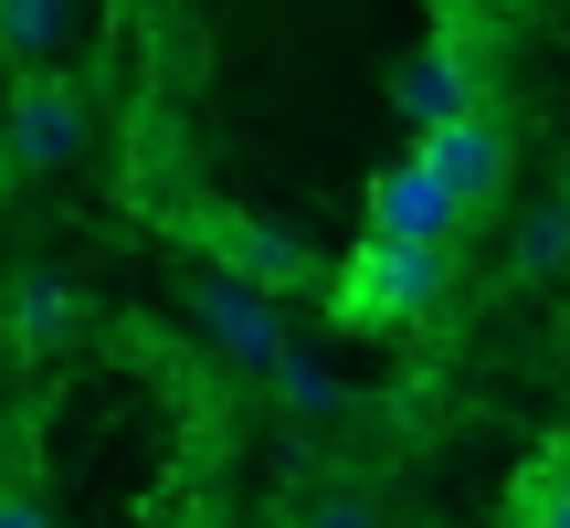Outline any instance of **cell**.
Returning <instances> with one entry per match:
<instances>
[{
  "instance_id": "6da1fadb",
  "label": "cell",
  "mask_w": 570,
  "mask_h": 528,
  "mask_svg": "<svg viewBox=\"0 0 570 528\" xmlns=\"http://www.w3.org/2000/svg\"><path fill=\"white\" fill-rule=\"evenodd\" d=\"M454 296V254L444 244H370L327 275V306H338V327H360V339H391V327H423L433 306Z\"/></svg>"
},
{
  "instance_id": "7a4b0ae2",
  "label": "cell",
  "mask_w": 570,
  "mask_h": 528,
  "mask_svg": "<svg viewBox=\"0 0 570 528\" xmlns=\"http://www.w3.org/2000/svg\"><path fill=\"white\" fill-rule=\"evenodd\" d=\"M190 317H202V339L223 349L233 370H275L296 360V339H285V296H265V285L244 275H190Z\"/></svg>"
},
{
  "instance_id": "3957f363",
  "label": "cell",
  "mask_w": 570,
  "mask_h": 528,
  "mask_svg": "<svg viewBox=\"0 0 570 528\" xmlns=\"http://www.w3.org/2000/svg\"><path fill=\"white\" fill-rule=\"evenodd\" d=\"M85 138H96V117H85V96L63 75H21L11 85V106H0L11 169H63V159H85Z\"/></svg>"
},
{
  "instance_id": "277c9868",
  "label": "cell",
  "mask_w": 570,
  "mask_h": 528,
  "mask_svg": "<svg viewBox=\"0 0 570 528\" xmlns=\"http://www.w3.org/2000/svg\"><path fill=\"white\" fill-rule=\"evenodd\" d=\"M202 244H212V275H244V285H265V296H296V285L317 275V254L285 223H265V212H202Z\"/></svg>"
},
{
  "instance_id": "5b68a950",
  "label": "cell",
  "mask_w": 570,
  "mask_h": 528,
  "mask_svg": "<svg viewBox=\"0 0 570 528\" xmlns=\"http://www.w3.org/2000/svg\"><path fill=\"white\" fill-rule=\"evenodd\" d=\"M454 233H465V202L402 148V159L370 180V244H444L454 254Z\"/></svg>"
},
{
  "instance_id": "8992f818",
  "label": "cell",
  "mask_w": 570,
  "mask_h": 528,
  "mask_svg": "<svg viewBox=\"0 0 570 528\" xmlns=\"http://www.w3.org/2000/svg\"><path fill=\"white\" fill-rule=\"evenodd\" d=\"M391 106H402V127L412 138H444L454 117H475V63H465V42H423V53L391 75Z\"/></svg>"
},
{
  "instance_id": "52a82bcc",
  "label": "cell",
  "mask_w": 570,
  "mask_h": 528,
  "mask_svg": "<svg viewBox=\"0 0 570 528\" xmlns=\"http://www.w3.org/2000/svg\"><path fill=\"white\" fill-rule=\"evenodd\" d=\"M412 159H423V169H433V180H444L465 212H487L497 190H508V127H497L487 106H475V117H454L444 138H423Z\"/></svg>"
},
{
  "instance_id": "ba28073f",
  "label": "cell",
  "mask_w": 570,
  "mask_h": 528,
  "mask_svg": "<svg viewBox=\"0 0 570 528\" xmlns=\"http://www.w3.org/2000/svg\"><path fill=\"white\" fill-rule=\"evenodd\" d=\"M11 339H21V349H75V339H85V285L21 275V285H11Z\"/></svg>"
},
{
  "instance_id": "9c48e42d",
  "label": "cell",
  "mask_w": 570,
  "mask_h": 528,
  "mask_svg": "<svg viewBox=\"0 0 570 528\" xmlns=\"http://www.w3.org/2000/svg\"><path fill=\"white\" fill-rule=\"evenodd\" d=\"M63 21H75V0H0V53H11L21 75H42V53L63 42Z\"/></svg>"
},
{
  "instance_id": "30bf717a",
  "label": "cell",
  "mask_w": 570,
  "mask_h": 528,
  "mask_svg": "<svg viewBox=\"0 0 570 528\" xmlns=\"http://www.w3.org/2000/svg\"><path fill=\"white\" fill-rule=\"evenodd\" d=\"M518 528H570V444H550L518 476Z\"/></svg>"
},
{
  "instance_id": "8fae6325",
  "label": "cell",
  "mask_w": 570,
  "mask_h": 528,
  "mask_svg": "<svg viewBox=\"0 0 570 528\" xmlns=\"http://www.w3.org/2000/svg\"><path fill=\"white\" fill-rule=\"evenodd\" d=\"M275 402L296 412V423H327V412H338L348 391H338V370H327V360H306V349H296V360L275 370Z\"/></svg>"
},
{
  "instance_id": "7c38bea8",
  "label": "cell",
  "mask_w": 570,
  "mask_h": 528,
  "mask_svg": "<svg viewBox=\"0 0 570 528\" xmlns=\"http://www.w3.org/2000/svg\"><path fill=\"white\" fill-rule=\"evenodd\" d=\"M560 264H570V202H539L518 233V275H560Z\"/></svg>"
},
{
  "instance_id": "4fadbf2b",
  "label": "cell",
  "mask_w": 570,
  "mask_h": 528,
  "mask_svg": "<svg viewBox=\"0 0 570 528\" xmlns=\"http://www.w3.org/2000/svg\"><path fill=\"white\" fill-rule=\"evenodd\" d=\"M285 528H381V508H370L360 487H317V497H306V508L285 518Z\"/></svg>"
},
{
  "instance_id": "5bb4252c",
  "label": "cell",
  "mask_w": 570,
  "mask_h": 528,
  "mask_svg": "<svg viewBox=\"0 0 570 528\" xmlns=\"http://www.w3.org/2000/svg\"><path fill=\"white\" fill-rule=\"evenodd\" d=\"M0 528H63V518L42 508V487H21V476H11V487H0Z\"/></svg>"
}]
</instances>
